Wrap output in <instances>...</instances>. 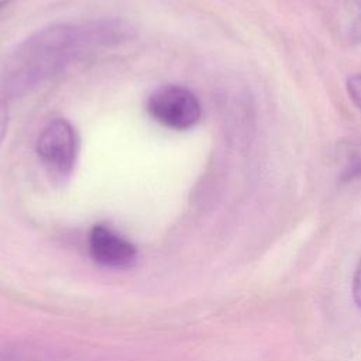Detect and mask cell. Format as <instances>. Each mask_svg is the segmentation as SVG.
<instances>
[{"mask_svg":"<svg viewBox=\"0 0 361 361\" xmlns=\"http://www.w3.org/2000/svg\"><path fill=\"white\" fill-rule=\"evenodd\" d=\"M7 3H8V0H1V1H0V8H3Z\"/></svg>","mask_w":361,"mask_h":361,"instance_id":"cell-10","label":"cell"},{"mask_svg":"<svg viewBox=\"0 0 361 361\" xmlns=\"http://www.w3.org/2000/svg\"><path fill=\"white\" fill-rule=\"evenodd\" d=\"M89 23L83 25H52L27 38L6 63L1 89L7 96L24 93L61 71L80 52L96 48Z\"/></svg>","mask_w":361,"mask_h":361,"instance_id":"cell-1","label":"cell"},{"mask_svg":"<svg viewBox=\"0 0 361 361\" xmlns=\"http://www.w3.org/2000/svg\"><path fill=\"white\" fill-rule=\"evenodd\" d=\"M147 109L154 120L173 130L193 127L202 114L196 96L178 85H165L154 90L148 97Z\"/></svg>","mask_w":361,"mask_h":361,"instance_id":"cell-2","label":"cell"},{"mask_svg":"<svg viewBox=\"0 0 361 361\" xmlns=\"http://www.w3.org/2000/svg\"><path fill=\"white\" fill-rule=\"evenodd\" d=\"M358 176H361V155H355L353 159H350L341 173V180L347 182Z\"/></svg>","mask_w":361,"mask_h":361,"instance_id":"cell-6","label":"cell"},{"mask_svg":"<svg viewBox=\"0 0 361 361\" xmlns=\"http://www.w3.org/2000/svg\"><path fill=\"white\" fill-rule=\"evenodd\" d=\"M37 152L52 173L69 175L78 154V137L72 124L63 118L49 123L38 137Z\"/></svg>","mask_w":361,"mask_h":361,"instance_id":"cell-3","label":"cell"},{"mask_svg":"<svg viewBox=\"0 0 361 361\" xmlns=\"http://www.w3.org/2000/svg\"><path fill=\"white\" fill-rule=\"evenodd\" d=\"M7 120H8V114H7V107L4 104V102L0 100V144L4 138L6 130H7Z\"/></svg>","mask_w":361,"mask_h":361,"instance_id":"cell-8","label":"cell"},{"mask_svg":"<svg viewBox=\"0 0 361 361\" xmlns=\"http://www.w3.org/2000/svg\"><path fill=\"white\" fill-rule=\"evenodd\" d=\"M89 252L97 264L116 269L128 268L137 259V248L103 224H97L90 230Z\"/></svg>","mask_w":361,"mask_h":361,"instance_id":"cell-4","label":"cell"},{"mask_svg":"<svg viewBox=\"0 0 361 361\" xmlns=\"http://www.w3.org/2000/svg\"><path fill=\"white\" fill-rule=\"evenodd\" d=\"M345 87L351 102L361 110V73L350 76L347 79Z\"/></svg>","mask_w":361,"mask_h":361,"instance_id":"cell-5","label":"cell"},{"mask_svg":"<svg viewBox=\"0 0 361 361\" xmlns=\"http://www.w3.org/2000/svg\"><path fill=\"white\" fill-rule=\"evenodd\" d=\"M0 361H25V360L18 357V355H16V354L0 351Z\"/></svg>","mask_w":361,"mask_h":361,"instance_id":"cell-9","label":"cell"},{"mask_svg":"<svg viewBox=\"0 0 361 361\" xmlns=\"http://www.w3.org/2000/svg\"><path fill=\"white\" fill-rule=\"evenodd\" d=\"M351 293H353V300L357 305V307L361 309V258L357 264V268L354 271L353 276V286H351Z\"/></svg>","mask_w":361,"mask_h":361,"instance_id":"cell-7","label":"cell"}]
</instances>
